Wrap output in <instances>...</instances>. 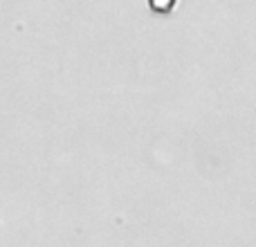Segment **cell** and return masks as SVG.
Masks as SVG:
<instances>
[{"label":"cell","mask_w":256,"mask_h":247,"mask_svg":"<svg viewBox=\"0 0 256 247\" xmlns=\"http://www.w3.org/2000/svg\"><path fill=\"white\" fill-rule=\"evenodd\" d=\"M150 7L155 12H168L173 7V0H150Z\"/></svg>","instance_id":"cell-1"}]
</instances>
